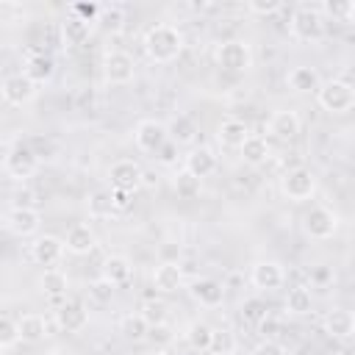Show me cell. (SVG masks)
I'll list each match as a JSON object with an SVG mask.
<instances>
[{
	"label": "cell",
	"instance_id": "obj_1",
	"mask_svg": "<svg viewBox=\"0 0 355 355\" xmlns=\"http://www.w3.org/2000/svg\"><path fill=\"white\" fill-rule=\"evenodd\" d=\"M141 44H144V53H147L150 61H155V64H172L183 53L186 39H183V31L178 25L158 22V25H153V28L144 31Z\"/></svg>",
	"mask_w": 355,
	"mask_h": 355
},
{
	"label": "cell",
	"instance_id": "obj_2",
	"mask_svg": "<svg viewBox=\"0 0 355 355\" xmlns=\"http://www.w3.org/2000/svg\"><path fill=\"white\" fill-rule=\"evenodd\" d=\"M288 33L294 42L319 44L324 39V17L316 6H297L288 17Z\"/></svg>",
	"mask_w": 355,
	"mask_h": 355
},
{
	"label": "cell",
	"instance_id": "obj_3",
	"mask_svg": "<svg viewBox=\"0 0 355 355\" xmlns=\"http://www.w3.org/2000/svg\"><path fill=\"white\" fill-rule=\"evenodd\" d=\"M214 61H216L219 69L233 72V75H241V72H250L252 69L255 55H252L250 42H244V39H225V42L216 44Z\"/></svg>",
	"mask_w": 355,
	"mask_h": 355
},
{
	"label": "cell",
	"instance_id": "obj_4",
	"mask_svg": "<svg viewBox=\"0 0 355 355\" xmlns=\"http://www.w3.org/2000/svg\"><path fill=\"white\" fill-rule=\"evenodd\" d=\"M316 103L327 114H347L355 105V86L344 78H330L316 89Z\"/></svg>",
	"mask_w": 355,
	"mask_h": 355
},
{
	"label": "cell",
	"instance_id": "obj_5",
	"mask_svg": "<svg viewBox=\"0 0 355 355\" xmlns=\"http://www.w3.org/2000/svg\"><path fill=\"white\" fill-rule=\"evenodd\" d=\"M280 191L291 202H305L316 194V172L308 166H294L280 178Z\"/></svg>",
	"mask_w": 355,
	"mask_h": 355
},
{
	"label": "cell",
	"instance_id": "obj_6",
	"mask_svg": "<svg viewBox=\"0 0 355 355\" xmlns=\"http://www.w3.org/2000/svg\"><path fill=\"white\" fill-rule=\"evenodd\" d=\"M302 230L308 239L313 241H324V239H333L336 230H338V214L324 208V205H313L302 214Z\"/></svg>",
	"mask_w": 355,
	"mask_h": 355
},
{
	"label": "cell",
	"instance_id": "obj_7",
	"mask_svg": "<svg viewBox=\"0 0 355 355\" xmlns=\"http://www.w3.org/2000/svg\"><path fill=\"white\" fill-rule=\"evenodd\" d=\"M103 78L111 86H128L136 78V61L125 50H105L103 55Z\"/></svg>",
	"mask_w": 355,
	"mask_h": 355
},
{
	"label": "cell",
	"instance_id": "obj_8",
	"mask_svg": "<svg viewBox=\"0 0 355 355\" xmlns=\"http://www.w3.org/2000/svg\"><path fill=\"white\" fill-rule=\"evenodd\" d=\"M3 169H6V175H8L11 180H28V178L36 175V169H39V158L33 155L31 144L17 141V144L6 153V158H3Z\"/></svg>",
	"mask_w": 355,
	"mask_h": 355
},
{
	"label": "cell",
	"instance_id": "obj_9",
	"mask_svg": "<svg viewBox=\"0 0 355 355\" xmlns=\"http://www.w3.org/2000/svg\"><path fill=\"white\" fill-rule=\"evenodd\" d=\"M250 283L258 291H277L286 286V269L280 261L272 258H261L250 266Z\"/></svg>",
	"mask_w": 355,
	"mask_h": 355
},
{
	"label": "cell",
	"instance_id": "obj_10",
	"mask_svg": "<svg viewBox=\"0 0 355 355\" xmlns=\"http://www.w3.org/2000/svg\"><path fill=\"white\" fill-rule=\"evenodd\" d=\"M141 178H144V169L139 161L133 158H119L108 166V183L111 189H122V191H136L141 189Z\"/></svg>",
	"mask_w": 355,
	"mask_h": 355
},
{
	"label": "cell",
	"instance_id": "obj_11",
	"mask_svg": "<svg viewBox=\"0 0 355 355\" xmlns=\"http://www.w3.org/2000/svg\"><path fill=\"white\" fill-rule=\"evenodd\" d=\"M64 252H67L64 250V239H58L53 233H42V236H36L31 241V261L39 263V266H44V269L55 266L64 258Z\"/></svg>",
	"mask_w": 355,
	"mask_h": 355
},
{
	"label": "cell",
	"instance_id": "obj_12",
	"mask_svg": "<svg viewBox=\"0 0 355 355\" xmlns=\"http://www.w3.org/2000/svg\"><path fill=\"white\" fill-rule=\"evenodd\" d=\"M0 97H3L8 105L22 108V105H28V103L36 97V86H33L22 72H14V75L3 78V83H0Z\"/></svg>",
	"mask_w": 355,
	"mask_h": 355
},
{
	"label": "cell",
	"instance_id": "obj_13",
	"mask_svg": "<svg viewBox=\"0 0 355 355\" xmlns=\"http://www.w3.org/2000/svg\"><path fill=\"white\" fill-rule=\"evenodd\" d=\"M133 141L141 153H158L166 144V125L158 119H141L133 128Z\"/></svg>",
	"mask_w": 355,
	"mask_h": 355
},
{
	"label": "cell",
	"instance_id": "obj_14",
	"mask_svg": "<svg viewBox=\"0 0 355 355\" xmlns=\"http://www.w3.org/2000/svg\"><path fill=\"white\" fill-rule=\"evenodd\" d=\"M6 227L19 236V239H31L39 233L42 227V214L36 208H22V205H14L8 214H6Z\"/></svg>",
	"mask_w": 355,
	"mask_h": 355
},
{
	"label": "cell",
	"instance_id": "obj_15",
	"mask_svg": "<svg viewBox=\"0 0 355 355\" xmlns=\"http://www.w3.org/2000/svg\"><path fill=\"white\" fill-rule=\"evenodd\" d=\"M300 128H302V122L294 108H277L266 122L269 136H275L277 141H294L300 136Z\"/></svg>",
	"mask_w": 355,
	"mask_h": 355
},
{
	"label": "cell",
	"instance_id": "obj_16",
	"mask_svg": "<svg viewBox=\"0 0 355 355\" xmlns=\"http://www.w3.org/2000/svg\"><path fill=\"white\" fill-rule=\"evenodd\" d=\"M189 294L202 308H219L225 302V283H219L216 277H194L189 283Z\"/></svg>",
	"mask_w": 355,
	"mask_h": 355
},
{
	"label": "cell",
	"instance_id": "obj_17",
	"mask_svg": "<svg viewBox=\"0 0 355 355\" xmlns=\"http://www.w3.org/2000/svg\"><path fill=\"white\" fill-rule=\"evenodd\" d=\"M55 324L64 333H80L89 324V311L83 308V302L78 300H67L55 308Z\"/></svg>",
	"mask_w": 355,
	"mask_h": 355
},
{
	"label": "cell",
	"instance_id": "obj_18",
	"mask_svg": "<svg viewBox=\"0 0 355 355\" xmlns=\"http://www.w3.org/2000/svg\"><path fill=\"white\" fill-rule=\"evenodd\" d=\"M94 247H97V233L92 230V225L78 222L64 236V250L72 255H89V252H94Z\"/></svg>",
	"mask_w": 355,
	"mask_h": 355
},
{
	"label": "cell",
	"instance_id": "obj_19",
	"mask_svg": "<svg viewBox=\"0 0 355 355\" xmlns=\"http://www.w3.org/2000/svg\"><path fill=\"white\" fill-rule=\"evenodd\" d=\"M183 283H186V277H183L180 263L161 261V263L153 269V286H155V291H161V294H175V291L183 288Z\"/></svg>",
	"mask_w": 355,
	"mask_h": 355
},
{
	"label": "cell",
	"instance_id": "obj_20",
	"mask_svg": "<svg viewBox=\"0 0 355 355\" xmlns=\"http://www.w3.org/2000/svg\"><path fill=\"white\" fill-rule=\"evenodd\" d=\"M322 327H324V333H327L330 338H336V341H349L352 333H355V316H352V311H347V308H333V311H327Z\"/></svg>",
	"mask_w": 355,
	"mask_h": 355
},
{
	"label": "cell",
	"instance_id": "obj_21",
	"mask_svg": "<svg viewBox=\"0 0 355 355\" xmlns=\"http://www.w3.org/2000/svg\"><path fill=\"white\" fill-rule=\"evenodd\" d=\"M214 169H216V155H214L211 147H191L183 155V172H189V175H194L200 180L214 175Z\"/></svg>",
	"mask_w": 355,
	"mask_h": 355
},
{
	"label": "cell",
	"instance_id": "obj_22",
	"mask_svg": "<svg viewBox=\"0 0 355 355\" xmlns=\"http://www.w3.org/2000/svg\"><path fill=\"white\" fill-rule=\"evenodd\" d=\"M197 136H200V128H197V122H194L189 114H175V116L169 119V125H166V139H169L172 144H178V147L194 144Z\"/></svg>",
	"mask_w": 355,
	"mask_h": 355
},
{
	"label": "cell",
	"instance_id": "obj_23",
	"mask_svg": "<svg viewBox=\"0 0 355 355\" xmlns=\"http://www.w3.org/2000/svg\"><path fill=\"white\" fill-rule=\"evenodd\" d=\"M130 275H133V263H130L128 255H119V252L105 255V261L100 266V277L103 280H108L116 288V286H125L130 280Z\"/></svg>",
	"mask_w": 355,
	"mask_h": 355
},
{
	"label": "cell",
	"instance_id": "obj_24",
	"mask_svg": "<svg viewBox=\"0 0 355 355\" xmlns=\"http://www.w3.org/2000/svg\"><path fill=\"white\" fill-rule=\"evenodd\" d=\"M22 75H25L33 86L50 83L53 75H55V61H53V55H47V53H31L28 61H25Z\"/></svg>",
	"mask_w": 355,
	"mask_h": 355
},
{
	"label": "cell",
	"instance_id": "obj_25",
	"mask_svg": "<svg viewBox=\"0 0 355 355\" xmlns=\"http://www.w3.org/2000/svg\"><path fill=\"white\" fill-rule=\"evenodd\" d=\"M286 86H288L294 94H311V92H316V89L322 86V78H319V72H316L313 67H308V64H297V67L288 69V75H286Z\"/></svg>",
	"mask_w": 355,
	"mask_h": 355
},
{
	"label": "cell",
	"instance_id": "obj_26",
	"mask_svg": "<svg viewBox=\"0 0 355 355\" xmlns=\"http://www.w3.org/2000/svg\"><path fill=\"white\" fill-rule=\"evenodd\" d=\"M247 136H250L247 122H244V119H236V116L222 119L219 128H216V141H219L222 147H227V150H239Z\"/></svg>",
	"mask_w": 355,
	"mask_h": 355
},
{
	"label": "cell",
	"instance_id": "obj_27",
	"mask_svg": "<svg viewBox=\"0 0 355 355\" xmlns=\"http://www.w3.org/2000/svg\"><path fill=\"white\" fill-rule=\"evenodd\" d=\"M17 330H19V341H28V344H39L47 338V319L42 313H22L17 319Z\"/></svg>",
	"mask_w": 355,
	"mask_h": 355
},
{
	"label": "cell",
	"instance_id": "obj_28",
	"mask_svg": "<svg viewBox=\"0 0 355 355\" xmlns=\"http://www.w3.org/2000/svg\"><path fill=\"white\" fill-rule=\"evenodd\" d=\"M67 288H69V277L61 272V269H55V266H50V269H44L42 275H39V291L44 294V297H50V300H64L67 297Z\"/></svg>",
	"mask_w": 355,
	"mask_h": 355
},
{
	"label": "cell",
	"instance_id": "obj_29",
	"mask_svg": "<svg viewBox=\"0 0 355 355\" xmlns=\"http://www.w3.org/2000/svg\"><path fill=\"white\" fill-rule=\"evenodd\" d=\"M239 155H241V161H244L247 166H263L272 153H269V144H266L263 136L250 133V136L244 139V144L239 147Z\"/></svg>",
	"mask_w": 355,
	"mask_h": 355
},
{
	"label": "cell",
	"instance_id": "obj_30",
	"mask_svg": "<svg viewBox=\"0 0 355 355\" xmlns=\"http://www.w3.org/2000/svg\"><path fill=\"white\" fill-rule=\"evenodd\" d=\"M89 36H92V25L89 22H83V19L72 17V14L64 17V22H61V39H64L67 47H80V44L89 42Z\"/></svg>",
	"mask_w": 355,
	"mask_h": 355
},
{
	"label": "cell",
	"instance_id": "obj_31",
	"mask_svg": "<svg viewBox=\"0 0 355 355\" xmlns=\"http://www.w3.org/2000/svg\"><path fill=\"white\" fill-rule=\"evenodd\" d=\"M286 311L291 316H305L313 311V294L308 286H291L286 294Z\"/></svg>",
	"mask_w": 355,
	"mask_h": 355
},
{
	"label": "cell",
	"instance_id": "obj_32",
	"mask_svg": "<svg viewBox=\"0 0 355 355\" xmlns=\"http://www.w3.org/2000/svg\"><path fill=\"white\" fill-rule=\"evenodd\" d=\"M211 333H214V327L205 322V319H194V322H189V327H186V344L194 349V352H208V344H211Z\"/></svg>",
	"mask_w": 355,
	"mask_h": 355
},
{
	"label": "cell",
	"instance_id": "obj_33",
	"mask_svg": "<svg viewBox=\"0 0 355 355\" xmlns=\"http://www.w3.org/2000/svg\"><path fill=\"white\" fill-rule=\"evenodd\" d=\"M239 349V338L230 327H214L211 333V344H208V355H236Z\"/></svg>",
	"mask_w": 355,
	"mask_h": 355
},
{
	"label": "cell",
	"instance_id": "obj_34",
	"mask_svg": "<svg viewBox=\"0 0 355 355\" xmlns=\"http://www.w3.org/2000/svg\"><path fill=\"white\" fill-rule=\"evenodd\" d=\"M86 211L92 219H108L114 211V202H111V189H97L86 197Z\"/></svg>",
	"mask_w": 355,
	"mask_h": 355
},
{
	"label": "cell",
	"instance_id": "obj_35",
	"mask_svg": "<svg viewBox=\"0 0 355 355\" xmlns=\"http://www.w3.org/2000/svg\"><path fill=\"white\" fill-rule=\"evenodd\" d=\"M172 189H175V194H178L180 200H194V197L202 191V180L180 169V172L172 178Z\"/></svg>",
	"mask_w": 355,
	"mask_h": 355
},
{
	"label": "cell",
	"instance_id": "obj_36",
	"mask_svg": "<svg viewBox=\"0 0 355 355\" xmlns=\"http://www.w3.org/2000/svg\"><path fill=\"white\" fill-rule=\"evenodd\" d=\"M147 330H150V324H147L139 313H128V316H122V322H119V333H122L128 341H144V338H147Z\"/></svg>",
	"mask_w": 355,
	"mask_h": 355
},
{
	"label": "cell",
	"instance_id": "obj_37",
	"mask_svg": "<svg viewBox=\"0 0 355 355\" xmlns=\"http://www.w3.org/2000/svg\"><path fill=\"white\" fill-rule=\"evenodd\" d=\"M139 316H141V319H144L150 327H155V324H166V316H169V305H166L164 300H147V302L141 305Z\"/></svg>",
	"mask_w": 355,
	"mask_h": 355
},
{
	"label": "cell",
	"instance_id": "obj_38",
	"mask_svg": "<svg viewBox=\"0 0 355 355\" xmlns=\"http://www.w3.org/2000/svg\"><path fill=\"white\" fill-rule=\"evenodd\" d=\"M319 8V14L324 17V14H330L333 19H341V22H352V17H355V3H322V6H316Z\"/></svg>",
	"mask_w": 355,
	"mask_h": 355
},
{
	"label": "cell",
	"instance_id": "obj_39",
	"mask_svg": "<svg viewBox=\"0 0 355 355\" xmlns=\"http://www.w3.org/2000/svg\"><path fill=\"white\" fill-rule=\"evenodd\" d=\"M97 22H103L105 31L116 33V31L122 28V22H125V11H122L119 6H100V17H97Z\"/></svg>",
	"mask_w": 355,
	"mask_h": 355
},
{
	"label": "cell",
	"instance_id": "obj_40",
	"mask_svg": "<svg viewBox=\"0 0 355 355\" xmlns=\"http://www.w3.org/2000/svg\"><path fill=\"white\" fill-rule=\"evenodd\" d=\"M19 344V330H17V319L11 316H0V349H11Z\"/></svg>",
	"mask_w": 355,
	"mask_h": 355
},
{
	"label": "cell",
	"instance_id": "obj_41",
	"mask_svg": "<svg viewBox=\"0 0 355 355\" xmlns=\"http://www.w3.org/2000/svg\"><path fill=\"white\" fill-rule=\"evenodd\" d=\"M266 313H269V311H266V302H263V300H255V297H252V300H244V302H241V319L250 322V324H258Z\"/></svg>",
	"mask_w": 355,
	"mask_h": 355
},
{
	"label": "cell",
	"instance_id": "obj_42",
	"mask_svg": "<svg viewBox=\"0 0 355 355\" xmlns=\"http://www.w3.org/2000/svg\"><path fill=\"white\" fill-rule=\"evenodd\" d=\"M69 14L78 17V19H83V22H89V25H94L97 17H100V6L97 3H72L69 6Z\"/></svg>",
	"mask_w": 355,
	"mask_h": 355
},
{
	"label": "cell",
	"instance_id": "obj_43",
	"mask_svg": "<svg viewBox=\"0 0 355 355\" xmlns=\"http://www.w3.org/2000/svg\"><path fill=\"white\" fill-rule=\"evenodd\" d=\"M89 294H92V300H94V302L105 305V302H111V300H114V286H111L108 280L97 277V280L89 286Z\"/></svg>",
	"mask_w": 355,
	"mask_h": 355
},
{
	"label": "cell",
	"instance_id": "obj_44",
	"mask_svg": "<svg viewBox=\"0 0 355 355\" xmlns=\"http://www.w3.org/2000/svg\"><path fill=\"white\" fill-rule=\"evenodd\" d=\"M247 11L252 17H272L280 11V0H250L247 3Z\"/></svg>",
	"mask_w": 355,
	"mask_h": 355
},
{
	"label": "cell",
	"instance_id": "obj_45",
	"mask_svg": "<svg viewBox=\"0 0 355 355\" xmlns=\"http://www.w3.org/2000/svg\"><path fill=\"white\" fill-rule=\"evenodd\" d=\"M252 355H288V349H286L277 338H263V341L252 349Z\"/></svg>",
	"mask_w": 355,
	"mask_h": 355
},
{
	"label": "cell",
	"instance_id": "obj_46",
	"mask_svg": "<svg viewBox=\"0 0 355 355\" xmlns=\"http://www.w3.org/2000/svg\"><path fill=\"white\" fill-rule=\"evenodd\" d=\"M111 202H114V211L122 214L133 205V194L130 191H122V189H111Z\"/></svg>",
	"mask_w": 355,
	"mask_h": 355
},
{
	"label": "cell",
	"instance_id": "obj_47",
	"mask_svg": "<svg viewBox=\"0 0 355 355\" xmlns=\"http://www.w3.org/2000/svg\"><path fill=\"white\" fill-rule=\"evenodd\" d=\"M155 155H158V161H161L164 166H172V164L178 161V155H180V147H178V144H172V141L166 139V144H164Z\"/></svg>",
	"mask_w": 355,
	"mask_h": 355
},
{
	"label": "cell",
	"instance_id": "obj_48",
	"mask_svg": "<svg viewBox=\"0 0 355 355\" xmlns=\"http://www.w3.org/2000/svg\"><path fill=\"white\" fill-rule=\"evenodd\" d=\"M255 327H258V333H261L263 338H275V333H277V322H275L269 313H266V316H263V319H261Z\"/></svg>",
	"mask_w": 355,
	"mask_h": 355
},
{
	"label": "cell",
	"instance_id": "obj_49",
	"mask_svg": "<svg viewBox=\"0 0 355 355\" xmlns=\"http://www.w3.org/2000/svg\"><path fill=\"white\" fill-rule=\"evenodd\" d=\"M147 338H153V341H158V344H166L172 336H169V327H166V324H155V327L147 330Z\"/></svg>",
	"mask_w": 355,
	"mask_h": 355
},
{
	"label": "cell",
	"instance_id": "obj_50",
	"mask_svg": "<svg viewBox=\"0 0 355 355\" xmlns=\"http://www.w3.org/2000/svg\"><path fill=\"white\" fill-rule=\"evenodd\" d=\"M313 280H322V283H324V280H330V272H327V269H316V272H313Z\"/></svg>",
	"mask_w": 355,
	"mask_h": 355
},
{
	"label": "cell",
	"instance_id": "obj_51",
	"mask_svg": "<svg viewBox=\"0 0 355 355\" xmlns=\"http://www.w3.org/2000/svg\"><path fill=\"white\" fill-rule=\"evenodd\" d=\"M141 355H166V349H164V347H155V349H150V352H141Z\"/></svg>",
	"mask_w": 355,
	"mask_h": 355
}]
</instances>
